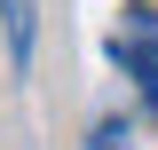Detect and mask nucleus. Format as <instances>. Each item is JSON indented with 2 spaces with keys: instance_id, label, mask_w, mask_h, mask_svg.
<instances>
[{
  "instance_id": "nucleus-2",
  "label": "nucleus",
  "mask_w": 158,
  "mask_h": 150,
  "mask_svg": "<svg viewBox=\"0 0 158 150\" xmlns=\"http://www.w3.org/2000/svg\"><path fill=\"white\" fill-rule=\"evenodd\" d=\"M0 32H8V63H16V71H32V40H40L32 0H0Z\"/></svg>"
},
{
  "instance_id": "nucleus-1",
  "label": "nucleus",
  "mask_w": 158,
  "mask_h": 150,
  "mask_svg": "<svg viewBox=\"0 0 158 150\" xmlns=\"http://www.w3.org/2000/svg\"><path fill=\"white\" fill-rule=\"evenodd\" d=\"M111 56L127 63V79H135V95H142V111H158V24L142 16L135 32H118V40H111Z\"/></svg>"
},
{
  "instance_id": "nucleus-3",
  "label": "nucleus",
  "mask_w": 158,
  "mask_h": 150,
  "mask_svg": "<svg viewBox=\"0 0 158 150\" xmlns=\"http://www.w3.org/2000/svg\"><path fill=\"white\" fill-rule=\"evenodd\" d=\"M79 150H135V127H127V119H95Z\"/></svg>"
}]
</instances>
